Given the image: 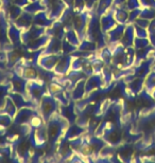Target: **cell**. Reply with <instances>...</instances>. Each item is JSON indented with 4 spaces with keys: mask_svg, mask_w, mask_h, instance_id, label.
<instances>
[{
    "mask_svg": "<svg viewBox=\"0 0 155 163\" xmlns=\"http://www.w3.org/2000/svg\"><path fill=\"white\" fill-rule=\"evenodd\" d=\"M65 123H66L65 119H62V121H60L58 118L50 120L48 128H47V138H48L51 142L58 141V139L61 137L62 132H63L64 128L66 127Z\"/></svg>",
    "mask_w": 155,
    "mask_h": 163,
    "instance_id": "cell-1",
    "label": "cell"
},
{
    "mask_svg": "<svg viewBox=\"0 0 155 163\" xmlns=\"http://www.w3.org/2000/svg\"><path fill=\"white\" fill-rule=\"evenodd\" d=\"M41 107L43 110V115L46 119H48L52 113H54V111L58 108V104L56 101H54L50 95H43V97L41 99Z\"/></svg>",
    "mask_w": 155,
    "mask_h": 163,
    "instance_id": "cell-2",
    "label": "cell"
},
{
    "mask_svg": "<svg viewBox=\"0 0 155 163\" xmlns=\"http://www.w3.org/2000/svg\"><path fill=\"white\" fill-rule=\"evenodd\" d=\"M60 57L56 53H46L39 58V66L46 70H51L58 65Z\"/></svg>",
    "mask_w": 155,
    "mask_h": 163,
    "instance_id": "cell-3",
    "label": "cell"
},
{
    "mask_svg": "<svg viewBox=\"0 0 155 163\" xmlns=\"http://www.w3.org/2000/svg\"><path fill=\"white\" fill-rule=\"evenodd\" d=\"M34 115H35V113H34L33 110L29 109V108H24V109H21V111H19L17 113V115L15 117V122L16 123L26 124V123L31 121Z\"/></svg>",
    "mask_w": 155,
    "mask_h": 163,
    "instance_id": "cell-4",
    "label": "cell"
},
{
    "mask_svg": "<svg viewBox=\"0 0 155 163\" xmlns=\"http://www.w3.org/2000/svg\"><path fill=\"white\" fill-rule=\"evenodd\" d=\"M22 78L24 80H36V71L31 67H26L22 71Z\"/></svg>",
    "mask_w": 155,
    "mask_h": 163,
    "instance_id": "cell-5",
    "label": "cell"
}]
</instances>
